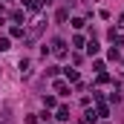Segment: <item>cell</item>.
<instances>
[{"label":"cell","instance_id":"obj_2","mask_svg":"<svg viewBox=\"0 0 124 124\" xmlns=\"http://www.w3.org/2000/svg\"><path fill=\"white\" fill-rule=\"evenodd\" d=\"M43 26H46V23H40V20H38V23H32V26H29V32H26V43H35V40L40 38Z\"/></svg>","mask_w":124,"mask_h":124},{"label":"cell","instance_id":"obj_7","mask_svg":"<svg viewBox=\"0 0 124 124\" xmlns=\"http://www.w3.org/2000/svg\"><path fill=\"white\" fill-rule=\"evenodd\" d=\"M55 118H58V121H69V107H58Z\"/></svg>","mask_w":124,"mask_h":124},{"label":"cell","instance_id":"obj_3","mask_svg":"<svg viewBox=\"0 0 124 124\" xmlns=\"http://www.w3.org/2000/svg\"><path fill=\"white\" fill-rule=\"evenodd\" d=\"M52 90H55V93L58 95H69V81H66V78H58V81H55V84H52Z\"/></svg>","mask_w":124,"mask_h":124},{"label":"cell","instance_id":"obj_4","mask_svg":"<svg viewBox=\"0 0 124 124\" xmlns=\"http://www.w3.org/2000/svg\"><path fill=\"white\" fill-rule=\"evenodd\" d=\"M84 49H87V55H98V52H101V46H98V40H95V38H90V40L84 43Z\"/></svg>","mask_w":124,"mask_h":124},{"label":"cell","instance_id":"obj_15","mask_svg":"<svg viewBox=\"0 0 124 124\" xmlns=\"http://www.w3.org/2000/svg\"><path fill=\"white\" fill-rule=\"evenodd\" d=\"M43 104H46V110H49V107H58V101H55V95H43Z\"/></svg>","mask_w":124,"mask_h":124},{"label":"cell","instance_id":"obj_19","mask_svg":"<svg viewBox=\"0 0 124 124\" xmlns=\"http://www.w3.org/2000/svg\"><path fill=\"white\" fill-rule=\"evenodd\" d=\"M58 72H61V66H46V75H49V78H55Z\"/></svg>","mask_w":124,"mask_h":124},{"label":"cell","instance_id":"obj_1","mask_svg":"<svg viewBox=\"0 0 124 124\" xmlns=\"http://www.w3.org/2000/svg\"><path fill=\"white\" fill-rule=\"evenodd\" d=\"M49 52H52L55 58H66V55H69L66 40H63V38H55V40H52V46H49Z\"/></svg>","mask_w":124,"mask_h":124},{"label":"cell","instance_id":"obj_17","mask_svg":"<svg viewBox=\"0 0 124 124\" xmlns=\"http://www.w3.org/2000/svg\"><path fill=\"white\" fill-rule=\"evenodd\" d=\"M84 43H87L84 35H75V38H72V46H84Z\"/></svg>","mask_w":124,"mask_h":124},{"label":"cell","instance_id":"obj_22","mask_svg":"<svg viewBox=\"0 0 124 124\" xmlns=\"http://www.w3.org/2000/svg\"><path fill=\"white\" fill-rule=\"evenodd\" d=\"M0 12H3V6H0Z\"/></svg>","mask_w":124,"mask_h":124},{"label":"cell","instance_id":"obj_14","mask_svg":"<svg viewBox=\"0 0 124 124\" xmlns=\"http://www.w3.org/2000/svg\"><path fill=\"white\" fill-rule=\"evenodd\" d=\"M107 58H110V61H118V58H121V52H118V46H113V49L107 52Z\"/></svg>","mask_w":124,"mask_h":124},{"label":"cell","instance_id":"obj_13","mask_svg":"<svg viewBox=\"0 0 124 124\" xmlns=\"http://www.w3.org/2000/svg\"><path fill=\"white\" fill-rule=\"evenodd\" d=\"M69 23H72V26H75V29H84V26H87V20H84V17H72V20H69Z\"/></svg>","mask_w":124,"mask_h":124},{"label":"cell","instance_id":"obj_16","mask_svg":"<svg viewBox=\"0 0 124 124\" xmlns=\"http://www.w3.org/2000/svg\"><path fill=\"white\" fill-rule=\"evenodd\" d=\"M110 101H113V104H118V101H121V93H118V84H116V90L110 93Z\"/></svg>","mask_w":124,"mask_h":124},{"label":"cell","instance_id":"obj_6","mask_svg":"<svg viewBox=\"0 0 124 124\" xmlns=\"http://www.w3.org/2000/svg\"><path fill=\"white\" fill-rule=\"evenodd\" d=\"M63 75H66V81H69V84H78V81H81L78 69H63Z\"/></svg>","mask_w":124,"mask_h":124},{"label":"cell","instance_id":"obj_9","mask_svg":"<svg viewBox=\"0 0 124 124\" xmlns=\"http://www.w3.org/2000/svg\"><path fill=\"white\" fill-rule=\"evenodd\" d=\"M20 72H23V78H29V72H32V61H29V58L20 61Z\"/></svg>","mask_w":124,"mask_h":124},{"label":"cell","instance_id":"obj_12","mask_svg":"<svg viewBox=\"0 0 124 124\" xmlns=\"http://www.w3.org/2000/svg\"><path fill=\"white\" fill-rule=\"evenodd\" d=\"M9 17H12V20H15V23H20V20H23V9H15V12H12V15H9Z\"/></svg>","mask_w":124,"mask_h":124},{"label":"cell","instance_id":"obj_5","mask_svg":"<svg viewBox=\"0 0 124 124\" xmlns=\"http://www.w3.org/2000/svg\"><path fill=\"white\" fill-rule=\"evenodd\" d=\"M107 38H110L116 46H121V43H124V35H121V32H116V29H110V32H107Z\"/></svg>","mask_w":124,"mask_h":124},{"label":"cell","instance_id":"obj_18","mask_svg":"<svg viewBox=\"0 0 124 124\" xmlns=\"http://www.w3.org/2000/svg\"><path fill=\"white\" fill-rule=\"evenodd\" d=\"M55 17H58V23H63V20L69 17V12H66V9H58V15H55Z\"/></svg>","mask_w":124,"mask_h":124},{"label":"cell","instance_id":"obj_8","mask_svg":"<svg viewBox=\"0 0 124 124\" xmlns=\"http://www.w3.org/2000/svg\"><path fill=\"white\" fill-rule=\"evenodd\" d=\"M9 35H12V38H26V29H23V26H17V23H15V26H12V29H9Z\"/></svg>","mask_w":124,"mask_h":124},{"label":"cell","instance_id":"obj_20","mask_svg":"<svg viewBox=\"0 0 124 124\" xmlns=\"http://www.w3.org/2000/svg\"><path fill=\"white\" fill-rule=\"evenodd\" d=\"M6 49H12V46H9V38L0 35V52H6Z\"/></svg>","mask_w":124,"mask_h":124},{"label":"cell","instance_id":"obj_10","mask_svg":"<svg viewBox=\"0 0 124 124\" xmlns=\"http://www.w3.org/2000/svg\"><path fill=\"white\" fill-rule=\"evenodd\" d=\"M84 121H87V124H95V121H98V113L87 107V113H84Z\"/></svg>","mask_w":124,"mask_h":124},{"label":"cell","instance_id":"obj_21","mask_svg":"<svg viewBox=\"0 0 124 124\" xmlns=\"http://www.w3.org/2000/svg\"><path fill=\"white\" fill-rule=\"evenodd\" d=\"M118 26H121V29H124V12H121V17H118Z\"/></svg>","mask_w":124,"mask_h":124},{"label":"cell","instance_id":"obj_23","mask_svg":"<svg viewBox=\"0 0 124 124\" xmlns=\"http://www.w3.org/2000/svg\"><path fill=\"white\" fill-rule=\"evenodd\" d=\"M104 124H110V121H104Z\"/></svg>","mask_w":124,"mask_h":124},{"label":"cell","instance_id":"obj_11","mask_svg":"<svg viewBox=\"0 0 124 124\" xmlns=\"http://www.w3.org/2000/svg\"><path fill=\"white\" fill-rule=\"evenodd\" d=\"M113 78H110V72H98V78H95V84L98 87H104V84H110Z\"/></svg>","mask_w":124,"mask_h":124}]
</instances>
